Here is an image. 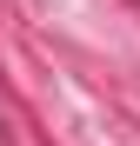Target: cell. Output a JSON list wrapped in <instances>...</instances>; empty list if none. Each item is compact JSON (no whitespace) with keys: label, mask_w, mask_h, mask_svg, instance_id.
I'll use <instances>...</instances> for the list:
<instances>
[]
</instances>
